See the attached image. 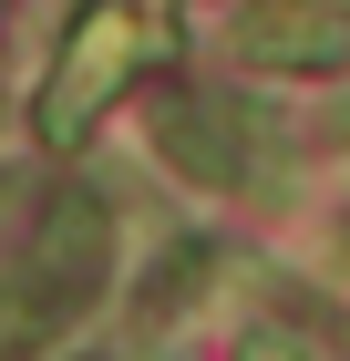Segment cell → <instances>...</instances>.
<instances>
[{"label":"cell","mask_w":350,"mask_h":361,"mask_svg":"<svg viewBox=\"0 0 350 361\" xmlns=\"http://www.w3.org/2000/svg\"><path fill=\"white\" fill-rule=\"evenodd\" d=\"M104 279H113V207H104L93 186H62L52 207L31 217L21 269L0 279V361L52 351L82 310L104 300Z\"/></svg>","instance_id":"1"},{"label":"cell","mask_w":350,"mask_h":361,"mask_svg":"<svg viewBox=\"0 0 350 361\" xmlns=\"http://www.w3.org/2000/svg\"><path fill=\"white\" fill-rule=\"evenodd\" d=\"M175 52V0H93L73 31H62V62L42 83V145H82L124 93Z\"/></svg>","instance_id":"2"},{"label":"cell","mask_w":350,"mask_h":361,"mask_svg":"<svg viewBox=\"0 0 350 361\" xmlns=\"http://www.w3.org/2000/svg\"><path fill=\"white\" fill-rule=\"evenodd\" d=\"M155 155L196 186H237L247 176V114L216 93H165L155 104Z\"/></svg>","instance_id":"3"},{"label":"cell","mask_w":350,"mask_h":361,"mask_svg":"<svg viewBox=\"0 0 350 361\" xmlns=\"http://www.w3.org/2000/svg\"><path fill=\"white\" fill-rule=\"evenodd\" d=\"M206 279H216V248H206V238H186V248H165L155 289L135 300V331H165L175 310H196V300H206Z\"/></svg>","instance_id":"4"},{"label":"cell","mask_w":350,"mask_h":361,"mask_svg":"<svg viewBox=\"0 0 350 361\" xmlns=\"http://www.w3.org/2000/svg\"><path fill=\"white\" fill-rule=\"evenodd\" d=\"M237 361H320V351H309L299 331H247V351H237Z\"/></svg>","instance_id":"5"},{"label":"cell","mask_w":350,"mask_h":361,"mask_svg":"<svg viewBox=\"0 0 350 361\" xmlns=\"http://www.w3.org/2000/svg\"><path fill=\"white\" fill-rule=\"evenodd\" d=\"M340 248H350V227H340Z\"/></svg>","instance_id":"6"}]
</instances>
